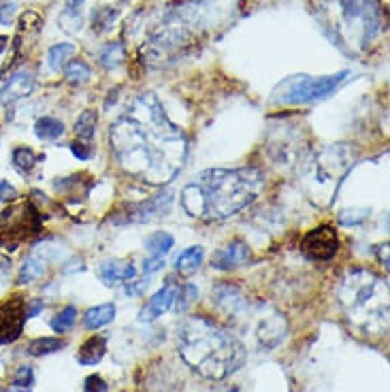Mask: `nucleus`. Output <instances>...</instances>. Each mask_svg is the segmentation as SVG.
I'll use <instances>...</instances> for the list:
<instances>
[{
	"label": "nucleus",
	"instance_id": "nucleus-1",
	"mask_svg": "<svg viewBox=\"0 0 390 392\" xmlns=\"http://www.w3.org/2000/svg\"><path fill=\"white\" fill-rule=\"evenodd\" d=\"M109 143L120 169L148 186L171 184L184 169L188 139L156 94L136 96L109 128Z\"/></svg>",
	"mask_w": 390,
	"mask_h": 392
},
{
	"label": "nucleus",
	"instance_id": "nucleus-2",
	"mask_svg": "<svg viewBox=\"0 0 390 392\" xmlns=\"http://www.w3.org/2000/svg\"><path fill=\"white\" fill-rule=\"evenodd\" d=\"M267 181L256 166L207 169L181 190V207L192 217L227 220L252 205Z\"/></svg>",
	"mask_w": 390,
	"mask_h": 392
},
{
	"label": "nucleus",
	"instance_id": "nucleus-3",
	"mask_svg": "<svg viewBox=\"0 0 390 392\" xmlns=\"http://www.w3.org/2000/svg\"><path fill=\"white\" fill-rule=\"evenodd\" d=\"M177 352L205 380L220 382L245 362V346L237 335L205 316H190L177 328Z\"/></svg>",
	"mask_w": 390,
	"mask_h": 392
},
{
	"label": "nucleus",
	"instance_id": "nucleus-4",
	"mask_svg": "<svg viewBox=\"0 0 390 392\" xmlns=\"http://www.w3.org/2000/svg\"><path fill=\"white\" fill-rule=\"evenodd\" d=\"M337 301L348 324L367 337L388 335V282L371 269L348 271L337 288Z\"/></svg>",
	"mask_w": 390,
	"mask_h": 392
},
{
	"label": "nucleus",
	"instance_id": "nucleus-5",
	"mask_svg": "<svg viewBox=\"0 0 390 392\" xmlns=\"http://www.w3.org/2000/svg\"><path fill=\"white\" fill-rule=\"evenodd\" d=\"M318 17L328 39L348 53L367 49L382 30V11L373 0H322Z\"/></svg>",
	"mask_w": 390,
	"mask_h": 392
},
{
	"label": "nucleus",
	"instance_id": "nucleus-6",
	"mask_svg": "<svg viewBox=\"0 0 390 392\" xmlns=\"http://www.w3.org/2000/svg\"><path fill=\"white\" fill-rule=\"evenodd\" d=\"M356 162V148L350 143H333L320 148L303 166V188L310 201L328 207L335 201V194Z\"/></svg>",
	"mask_w": 390,
	"mask_h": 392
},
{
	"label": "nucleus",
	"instance_id": "nucleus-7",
	"mask_svg": "<svg viewBox=\"0 0 390 392\" xmlns=\"http://www.w3.org/2000/svg\"><path fill=\"white\" fill-rule=\"evenodd\" d=\"M350 77V71H339L328 77H310V75H294L284 79L280 86L273 90L271 100L275 105H308L322 100L337 92L339 86Z\"/></svg>",
	"mask_w": 390,
	"mask_h": 392
},
{
	"label": "nucleus",
	"instance_id": "nucleus-8",
	"mask_svg": "<svg viewBox=\"0 0 390 392\" xmlns=\"http://www.w3.org/2000/svg\"><path fill=\"white\" fill-rule=\"evenodd\" d=\"M339 249V237H337V231L333 226H322L310 231L308 235L303 237L301 241V251L305 258H310L314 262H328L335 258Z\"/></svg>",
	"mask_w": 390,
	"mask_h": 392
},
{
	"label": "nucleus",
	"instance_id": "nucleus-9",
	"mask_svg": "<svg viewBox=\"0 0 390 392\" xmlns=\"http://www.w3.org/2000/svg\"><path fill=\"white\" fill-rule=\"evenodd\" d=\"M28 316H26V303L19 296H13L5 303H0V346L13 344L19 339Z\"/></svg>",
	"mask_w": 390,
	"mask_h": 392
},
{
	"label": "nucleus",
	"instance_id": "nucleus-10",
	"mask_svg": "<svg viewBox=\"0 0 390 392\" xmlns=\"http://www.w3.org/2000/svg\"><path fill=\"white\" fill-rule=\"evenodd\" d=\"M301 130L290 132L288 128L282 130L280 136L271 139L269 150H271V158L277 166H296L299 160H303V145H301V139H299Z\"/></svg>",
	"mask_w": 390,
	"mask_h": 392
},
{
	"label": "nucleus",
	"instance_id": "nucleus-11",
	"mask_svg": "<svg viewBox=\"0 0 390 392\" xmlns=\"http://www.w3.org/2000/svg\"><path fill=\"white\" fill-rule=\"evenodd\" d=\"M173 205V192L171 190H162L160 194H156L154 199L145 201V203H136V205H128L126 207V217L120 222H150L154 217L166 215Z\"/></svg>",
	"mask_w": 390,
	"mask_h": 392
},
{
	"label": "nucleus",
	"instance_id": "nucleus-12",
	"mask_svg": "<svg viewBox=\"0 0 390 392\" xmlns=\"http://www.w3.org/2000/svg\"><path fill=\"white\" fill-rule=\"evenodd\" d=\"M252 260V249L241 239H235L227 245L218 247L211 254V267L218 271H233Z\"/></svg>",
	"mask_w": 390,
	"mask_h": 392
},
{
	"label": "nucleus",
	"instance_id": "nucleus-13",
	"mask_svg": "<svg viewBox=\"0 0 390 392\" xmlns=\"http://www.w3.org/2000/svg\"><path fill=\"white\" fill-rule=\"evenodd\" d=\"M35 83H37V77H35V71H30V69L24 66V69L11 73V77L5 81V86L0 88V103L13 105L26 96H30L35 90Z\"/></svg>",
	"mask_w": 390,
	"mask_h": 392
},
{
	"label": "nucleus",
	"instance_id": "nucleus-14",
	"mask_svg": "<svg viewBox=\"0 0 390 392\" xmlns=\"http://www.w3.org/2000/svg\"><path fill=\"white\" fill-rule=\"evenodd\" d=\"M177 290H179V284L177 282H166L150 301L148 305L141 310V314H139V320L141 322H154L158 320L162 314H166L169 310H173V303H175V296H177Z\"/></svg>",
	"mask_w": 390,
	"mask_h": 392
},
{
	"label": "nucleus",
	"instance_id": "nucleus-15",
	"mask_svg": "<svg viewBox=\"0 0 390 392\" xmlns=\"http://www.w3.org/2000/svg\"><path fill=\"white\" fill-rule=\"evenodd\" d=\"M100 279L107 286H118V284H126L130 279L136 277V269L130 262H122V260H107L100 265L98 269Z\"/></svg>",
	"mask_w": 390,
	"mask_h": 392
},
{
	"label": "nucleus",
	"instance_id": "nucleus-16",
	"mask_svg": "<svg viewBox=\"0 0 390 392\" xmlns=\"http://www.w3.org/2000/svg\"><path fill=\"white\" fill-rule=\"evenodd\" d=\"M107 352V339L100 337V335H94L88 341H83V346L79 348V354H77V362L83 367H94L103 360Z\"/></svg>",
	"mask_w": 390,
	"mask_h": 392
},
{
	"label": "nucleus",
	"instance_id": "nucleus-17",
	"mask_svg": "<svg viewBox=\"0 0 390 392\" xmlns=\"http://www.w3.org/2000/svg\"><path fill=\"white\" fill-rule=\"evenodd\" d=\"M116 320V305L114 303H103V305H96L92 310L86 312L83 316V326L88 330H98L107 324H111Z\"/></svg>",
	"mask_w": 390,
	"mask_h": 392
},
{
	"label": "nucleus",
	"instance_id": "nucleus-18",
	"mask_svg": "<svg viewBox=\"0 0 390 392\" xmlns=\"http://www.w3.org/2000/svg\"><path fill=\"white\" fill-rule=\"evenodd\" d=\"M203 260H205V249L201 245H192V247L184 249L181 254L177 256L175 269L181 275H194V273L201 269Z\"/></svg>",
	"mask_w": 390,
	"mask_h": 392
},
{
	"label": "nucleus",
	"instance_id": "nucleus-19",
	"mask_svg": "<svg viewBox=\"0 0 390 392\" xmlns=\"http://www.w3.org/2000/svg\"><path fill=\"white\" fill-rule=\"evenodd\" d=\"M173 245H175V239H173L171 233H166V231H156V233L145 237V249L150 251V256L164 258L173 249Z\"/></svg>",
	"mask_w": 390,
	"mask_h": 392
},
{
	"label": "nucleus",
	"instance_id": "nucleus-20",
	"mask_svg": "<svg viewBox=\"0 0 390 392\" xmlns=\"http://www.w3.org/2000/svg\"><path fill=\"white\" fill-rule=\"evenodd\" d=\"M35 134L41 139V141H55V139H60L64 134V124L58 118L43 116L35 124Z\"/></svg>",
	"mask_w": 390,
	"mask_h": 392
},
{
	"label": "nucleus",
	"instance_id": "nucleus-21",
	"mask_svg": "<svg viewBox=\"0 0 390 392\" xmlns=\"http://www.w3.org/2000/svg\"><path fill=\"white\" fill-rule=\"evenodd\" d=\"M75 51H77V47L71 45V43H58V45L49 47V51H47L49 69L51 71H62L69 64V60L75 55Z\"/></svg>",
	"mask_w": 390,
	"mask_h": 392
},
{
	"label": "nucleus",
	"instance_id": "nucleus-22",
	"mask_svg": "<svg viewBox=\"0 0 390 392\" xmlns=\"http://www.w3.org/2000/svg\"><path fill=\"white\" fill-rule=\"evenodd\" d=\"M126 60V47L124 43H109L103 47V51L98 53V62L103 69H118L122 62Z\"/></svg>",
	"mask_w": 390,
	"mask_h": 392
},
{
	"label": "nucleus",
	"instance_id": "nucleus-23",
	"mask_svg": "<svg viewBox=\"0 0 390 392\" xmlns=\"http://www.w3.org/2000/svg\"><path fill=\"white\" fill-rule=\"evenodd\" d=\"M67 348V341L60 339V337H39V339H33L28 344V354L30 356H47V354H53Z\"/></svg>",
	"mask_w": 390,
	"mask_h": 392
},
{
	"label": "nucleus",
	"instance_id": "nucleus-24",
	"mask_svg": "<svg viewBox=\"0 0 390 392\" xmlns=\"http://www.w3.org/2000/svg\"><path fill=\"white\" fill-rule=\"evenodd\" d=\"M45 260L39 258V256H30V258H26L21 269H19V275H17V282L19 284H33L35 279L43 277L45 273Z\"/></svg>",
	"mask_w": 390,
	"mask_h": 392
},
{
	"label": "nucleus",
	"instance_id": "nucleus-25",
	"mask_svg": "<svg viewBox=\"0 0 390 392\" xmlns=\"http://www.w3.org/2000/svg\"><path fill=\"white\" fill-rule=\"evenodd\" d=\"M11 160H13V166L21 175H30L35 171V166L39 164V156L30 148H15Z\"/></svg>",
	"mask_w": 390,
	"mask_h": 392
},
{
	"label": "nucleus",
	"instance_id": "nucleus-26",
	"mask_svg": "<svg viewBox=\"0 0 390 392\" xmlns=\"http://www.w3.org/2000/svg\"><path fill=\"white\" fill-rule=\"evenodd\" d=\"M96 124H98V116H96V111H92V109H86L83 111V114L77 118V122H75V134L81 139V141H90V139L94 136V132H96Z\"/></svg>",
	"mask_w": 390,
	"mask_h": 392
},
{
	"label": "nucleus",
	"instance_id": "nucleus-27",
	"mask_svg": "<svg viewBox=\"0 0 390 392\" xmlns=\"http://www.w3.org/2000/svg\"><path fill=\"white\" fill-rule=\"evenodd\" d=\"M62 71H64L67 81L73 83V86H81V83H86L92 77V69L83 60H71Z\"/></svg>",
	"mask_w": 390,
	"mask_h": 392
},
{
	"label": "nucleus",
	"instance_id": "nucleus-28",
	"mask_svg": "<svg viewBox=\"0 0 390 392\" xmlns=\"http://www.w3.org/2000/svg\"><path fill=\"white\" fill-rule=\"evenodd\" d=\"M197 296H199L197 286H192V284L179 286L177 296H175V303H173V312H175V314H186V312L190 310V305L197 301Z\"/></svg>",
	"mask_w": 390,
	"mask_h": 392
},
{
	"label": "nucleus",
	"instance_id": "nucleus-29",
	"mask_svg": "<svg viewBox=\"0 0 390 392\" xmlns=\"http://www.w3.org/2000/svg\"><path fill=\"white\" fill-rule=\"evenodd\" d=\"M75 320H77V307L67 305L64 310H60L58 314L53 316L51 328H53V332H67L69 328H73Z\"/></svg>",
	"mask_w": 390,
	"mask_h": 392
},
{
	"label": "nucleus",
	"instance_id": "nucleus-30",
	"mask_svg": "<svg viewBox=\"0 0 390 392\" xmlns=\"http://www.w3.org/2000/svg\"><path fill=\"white\" fill-rule=\"evenodd\" d=\"M35 386V369L33 367H19L15 373H13V380H11V388L17 390V392H30Z\"/></svg>",
	"mask_w": 390,
	"mask_h": 392
},
{
	"label": "nucleus",
	"instance_id": "nucleus-31",
	"mask_svg": "<svg viewBox=\"0 0 390 392\" xmlns=\"http://www.w3.org/2000/svg\"><path fill=\"white\" fill-rule=\"evenodd\" d=\"M118 17V11L111 9V7H100L92 13V30L96 33H105L111 28V24L116 21Z\"/></svg>",
	"mask_w": 390,
	"mask_h": 392
},
{
	"label": "nucleus",
	"instance_id": "nucleus-32",
	"mask_svg": "<svg viewBox=\"0 0 390 392\" xmlns=\"http://www.w3.org/2000/svg\"><path fill=\"white\" fill-rule=\"evenodd\" d=\"M71 152H73V156L77 158V160H90L92 158V148H90V143H86V141H75V143H71Z\"/></svg>",
	"mask_w": 390,
	"mask_h": 392
},
{
	"label": "nucleus",
	"instance_id": "nucleus-33",
	"mask_svg": "<svg viewBox=\"0 0 390 392\" xmlns=\"http://www.w3.org/2000/svg\"><path fill=\"white\" fill-rule=\"evenodd\" d=\"M109 386L105 384V380L100 375H90L86 377V384H83V392H107Z\"/></svg>",
	"mask_w": 390,
	"mask_h": 392
},
{
	"label": "nucleus",
	"instance_id": "nucleus-34",
	"mask_svg": "<svg viewBox=\"0 0 390 392\" xmlns=\"http://www.w3.org/2000/svg\"><path fill=\"white\" fill-rule=\"evenodd\" d=\"M148 282L143 279V282H134V279H130V282H126V286H124V292L128 294V296H139V294H143L145 290H148Z\"/></svg>",
	"mask_w": 390,
	"mask_h": 392
},
{
	"label": "nucleus",
	"instance_id": "nucleus-35",
	"mask_svg": "<svg viewBox=\"0 0 390 392\" xmlns=\"http://www.w3.org/2000/svg\"><path fill=\"white\" fill-rule=\"evenodd\" d=\"M164 267V258H158V256H150L143 260V273L145 275H152L156 271H160Z\"/></svg>",
	"mask_w": 390,
	"mask_h": 392
},
{
	"label": "nucleus",
	"instance_id": "nucleus-36",
	"mask_svg": "<svg viewBox=\"0 0 390 392\" xmlns=\"http://www.w3.org/2000/svg\"><path fill=\"white\" fill-rule=\"evenodd\" d=\"M86 0H67L64 3V13L62 15H71V17H77L81 13V7Z\"/></svg>",
	"mask_w": 390,
	"mask_h": 392
},
{
	"label": "nucleus",
	"instance_id": "nucleus-37",
	"mask_svg": "<svg viewBox=\"0 0 390 392\" xmlns=\"http://www.w3.org/2000/svg\"><path fill=\"white\" fill-rule=\"evenodd\" d=\"M17 196V190L9 184V181H5V179H0V201H7V199H15Z\"/></svg>",
	"mask_w": 390,
	"mask_h": 392
},
{
	"label": "nucleus",
	"instance_id": "nucleus-38",
	"mask_svg": "<svg viewBox=\"0 0 390 392\" xmlns=\"http://www.w3.org/2000/svg\"><path fill=\"white\" fill-rule=\"evenodd\" d=\"M41 310H43V301L41 299H35L30 303H26V316L28 318H35Z\"/></svg>",
	"mask_w": 390,
	"mask_h": 392
},
{
	"label": "nucleus",
	"instance_id": "nucleus-39",
	"mask_svg": "<svg viewBox=\"0 0 390 392\" xmlns=\"http://www.w3.org/2000/svg\"><path fill=\"white\" fill-rule=\"evenodd\" d=\"M378 256L384 262V267L388 269V245H378Z\"/></svg>",
	"mask_w": 390,
	"mask_h": 392
},
{
	"label": "nucleus",
	"instance_id": "nucleus-40",
	"mask_svg": "<svg viewBox=\"0 0 390 392\" xmlns=\"http://www.w3.org/2000/svg\"><path fill=\"white\" fill-rule=\"evenodd\" d=\"M0 392H3V390H0Z\"/></svg>",
	"mask_w": 390,
	"mask_h": 392
}]
</instances>
